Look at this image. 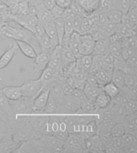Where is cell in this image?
Instances as JSON below:
<instances>
[{"label":"cell","mask_w":137,"mask_h":153,"mask_svg":"<svg viewBox=\"0 0 137 153\" xmlns=\"http://www.w3.org/2000/svg\"><path fill=\"white\" fill-rule=\"evenodd\" d=\"M0 38L2 39L10 38L14 41L19 40L26 42L33 46L37 53L41 52L40 45L35 35L34 34V33L23 27L21 28L14 27V26H9L8 24L1 26H0Z\"/></svg>","instance_id":"1"},{"label":"cell","mask_w":137,"mask_h":153,"mask_svg":"<svg viewBox=\"0 0 137 153\" xmlns=\"http://www.w3.org/2000/svg\"><path fill=\"white\" fill-rule=\"evenodd\" d=\"M43 114V113H32V114L26 115V119L32 127L34 131H35L37 136L40 134H46L47 131L50 116Z\"/></svg>","instance_id":"2"},{"label":"cell","mask_w":137,"mask_h":153,"mask_svg":"<svg viewBox=\"0 0 137 153\" xmlns=\"http://www.w3.org/2000/svg\"><path fill=\"white\" fill-rule=\"evenodd\" d=\"M14 153H47L50 152L46 146L38 138L23 141L13 152Z\"/></svg>","instance_id":"3"},{"label":"cell","mask_w":137,"mask_h":153,"mask_svg":"<svg viewBox=\"0 0 137 153\" xmlns=\"http://www.w3.org/2000/svg\"><path fill=\"white\" fill-rule=\"evenodd\" d=\"M37 138L46 146L50 152H64V141L60 140L51 134H40Z\"/></svg>","instance_id":"4"},{"label":"cell","mask_w":137,"mask_h":153,"mask_svg":"<svg viewBox=\"0 0 137 153\" xmlns=\"http://www.w3.org/2000/svg\"><path fill=\"white\" fill-rule=\"evenodd\" d=\"M22 97L34 100V98L38 95L42 88V82L39 79L29 80L20 85Z\"/></svg>","instance_id":"5"},{"label":"cell","mask_w":137,"mask_h":153,"mask_svg":"<svg viewBox=\"0 0 137 153\" xmlns=\"http://www.w3.org/2000/svg\"><path fill=\"white\" fill-rule=\"evenodd\" d=\"M7 131L4 137L0 140V153L13 152L17 148H19L20 143L14 140L11 130L9 128H6Z\"/></svg>","instance_id":"6"},{"label":"cell","mask_w":137,"mask_h":153,"mask_svg":"<svg viewBox=\"0 0 137 153\" xmlns=\"http://www.w3.org/2000/svg\"><path fill=\"white\" fill-rule=\"evenodd\" d=\"M50 94V89H42L38 94L34 98L32 104V113H43L45 106ZM44 114V113H43Z\"/></svg>","instance_id":"7"},{"label":"cell","mask_w":137,"mask_h":153,"mask_svg":"<svg viewBox=\"0 0 137 153\" xmlns=\"http://www.w3.org/2000/svg\"><path fill=\"white\" fill-rule=\"evenodd\" d=\"M96 41L91 38V36L86 34H79V54L88 55L92 53L94 45Z\"/></svg>","instance_id":"8"},{"label":"cell","mask_w":137,"mask_h":153,"mask_svg":"<svg viewBox=\"0 0 137 153\" xmlns=\"http://www.w3.org/2000/svg\"><path fill=\"white\" fill-rule=\"evenodd\" d=\"M47 67L52 69L56 73L62 74V59H61V45H58L54 49L53 52L50 54V57L48 62Z\"/></svg>","instance_id":"9"},{"label":"cell","mask_w":137,"mask_h":153,"mask_svg":"<svg viewBox=\"0 0 137 153\" xmlns=\"http://www.w3.org/2000/svg\"><path fill=\"white\" fill-rule=\"evenodd\" d=\"M84 16H88L99 8V0H75Z\"/></svg>","instance_id":"10"},{"label":"cell","mask_w":137,"mask_h":153,"mask_svg":"<svg viewBox=\"0 0 137 153\" xmlns=\"http://www.w3.org/2000/svg\"><path fill=\"white\" fill-rule=\"evenodd\" d=\"M50 54L44 51H41L37 53L36 57L34 58L35 62L31 64L35 73H41L46 67L47 66L48 62L50 60Z\"/></svg>","instance_id":"11"},{"label":"cell","mask_w":137,"mask_h":153,"mask_svg":"<svg viewBox=\"0 0 137 153\" xmlns=\"http://www.w3.org/2000/svg\"><path fill=\"white\" fill-rule=\"evenodd\" d=\"M19 47L15 42L10 45V47L0 57V69H3L9 65L10 62H11L12 58L14 57V56L17 53L19 52Z\"/></svg>","instance_id":"12"},{"label":"cell","mask_w":137,"mask_h":153,"mask_svg":"<svg viewBox=\"0 0 137 153\" xmlns=\"http://www.w3.org/2000/svg\"><path fill=\"white\" fill-rule=\"evenodd\" d=\"M110 49V39L109 38H103L96 41L93 51L91 55H104L108 54Z\"/></svg>","instance_id":"13"},{"label":"cell","mask_w":137,"mask_h":153,"mask_svg":"<svg viewBox=\"0 0 137 153\" xmlns=\"http://www.w3.org/2000/svg\"><path fill=\"white\" fill-rule=\"evenodd\" d=\"M110 109L111 117L115 123L116 122H123V120L127 117V112L125 109L124 105L111 102Z\"/></svg>","instance_id":"14"},{"label":"cell","mask_w":137,"mask_h":153,"mask_svg":"<svg viewBox=\"0 0 137 153\" xmlns=\"http://www.w3.org/2000/svg\"><path fill=\"white\" fill-rule=\"evenodd\" d=\"M2 91L9 100H19L22 97L20 86H6L2 88Z\"/></svg>","instance_id":"15"},{"label":"cell","mask_w":137,"mask_h":153,"mask_svg":"<svg viewBox=\"0 0 137 153\" xmlns=\"http://www.w3.org/2000/svg\"><path fill=\"white\" fill-rule=\"evenodd\" d=\"M14 42H15V43L18 45L19 50L26 57H29V58H31V59H34L36 57L37 53L35 52V49H34L33 46L31 44H29L28 42H23V41L19 40L14 41Z\"/></svg>","instance_id":"16"},{"label":"cell","mask_w":137,"mask_h":153,"mask_svg":"<svg viewBox=\"0 0 137 153\" xmlns=\"http://www.w3.org/2000/svg\"><path fill=\"white\" fill-rule=\"evenodd\" d=\"M43 24H44V27H45L46 33L50 37L54 45L57 46L59 45V40H58L57 33H56V30H55V19L48 20Z\"/></svg>","instance_id":"17"},{"label":"cell","mask_w":137,"mask_h":153,"mask_svg":"<svg viewBox=\"0 0 137 153\" xmlns=\"http://www.w3.org/2000/svg\"><path fill=\"white\" fill-rule=\"evenodd\" d=\"M35 15L38 18V21H40L43 23L46 22L48 20H50V19H55L51 15L50 10L47 9L43 3L36 7Z\"/></svg>","instance_id":"18"},{"label":"cell","mask_w":137,"mask_h":153,"mask_svg":"<svg viewBox=\"0 0 137 153\" xmlns=\"http://www.w3.org/2000/svg\"><path fill=\"white\" fill-rule=\"evenodd\" d=\"M96 110V107L94 100L85 98L80 102V108L77 114H94Z\"/></svg>","instance_id":"19"},{"label":"cell","mask_w":137,"mask_h":153,"mask_svg":"<svg viewBox=\"0 0 137 153\" xmlns=\"http://www.w3.org/2000/svg\"><path fill=\"white\" fill-rule=\"evenodd\" d=\"M79 33L77 32H73L72 35L70 36L69 42H68V47L74 53L76 58L81 57L79 53Z\"/></svg>","instance_id":"20"},{"label":"cell","mask_w":137,"mask_h":153,"mask_svg":"<svg viewBox=\"0 0 137 153\" xmlns=\"http://www.w3.org/2000/svg\"><path fill=\"white\" fill-rule=\"evenodd\" d=\"M50 95L55 100V102L57 104V107L62 104L63 98L65 97V94L62 92V88L59 84H55L50 88Z\"/></svg>","instance_id":"21"},{"label":"cell","mask_w":137,"mask_h":153,"mask_svg":"<svg viewBox=\"0 0 137 153\" xmlns=\"http://www.w3.org/2000/svg\"><path fill=\"white\" fill-rule=\"evenodd\" d=\"M83 91H84V94H85L87 99L94 100L99 93H100L101 91H103V89L100 87L91 85L87 82H86L85 85H84V88H83Z\"/></svg>","instance_id":"22"},{"label":"cell","mask_w":137,"mask_h":153,"mask_svg":"<svg viewBox=\"0 0 137 153\" xmlns=\"http://www.w3.org/2000/svg\"><path fill=\"white\" fill-rule=\"evenodd\" d=\"M38 42H39V45H40L41 51H44V52L48 53L50 54H51L54 49L56 47V46L54 45V44L52 43V41L47 33L38 39Z\"/></svg>","instance_id":"23"},{"label":"cell","mask_w":137,"mask_h":153,"mask_svg":"<svg viewBox=\"0 0 137 153\" xmlns=\"http://www.w3.org/2000/svg\"><path fill=\"white\" fill-rule=\"evenodd\" d=\"M96 24V19L92 16H84L82 20L80 28H79V34H86L91 30L93 25Z\"/></svg>","instance_id":"24"},{"label":"cell","mask_w":137,"mask_h":153,"mask_svg":"<svg viewBox=\"0 0 137 153\" xmlns=\"http://www.w3.org/2000/svg\"><path fill=\"white\" fill-rule=\"evenodd\" d=\"M75 64L80 66L87 73H90L92 64V55H83L75 60Z\"/></svg>","instance_id":"25"},{"label":"cell","mask_w":137,"mask_h":153,"mask_svg":"<svg viewBox=\"0 0 137 153\" xmlns=\"http://www.w3.org/2000/svg\"><path fill=\"white\" fill-rule=\"evenodd\" d=\"M125 74H133L137 76V55L134 54L126 59V65L124 69Z\"/></svg>","instance_id":"26"},{"label":"cell","mask_w":137,"mask_h":153,"mask_svg":"<svg viewBox=\"0 0 137 153\" xmlns=\"http://www.w3.org/2000/svg\"><path fill=\"white\" fill-rule=\"evenodd\" d=\"M94 103L96 108H103L109 106L111 103V99L103 91H101L97 97L95 98Z\"/></svg>","instance_id":"27"},{"label":"cell","mask_w":137,"mask_h":153,"mask_svg":"<svg viewBox=\"0 0 137 153\" xmlns=\"http://www.w3.org/2000/svg\"><path fill=\"white\" fill-rule=\"evenodd\" d=\"M102 89L110 97L111 100L115 97V96L120 92V88L117 85H115L111 81L104 84L102 87Z\"/></svg>","instance_id":"28"},{"label":"cell","mask_w":137,"mask_h":153,"mask_svg":"<svg viewBox=\"0 0 137 153\" xmlns=\"http://www.w3.org/2000/svg\"><path fill=\"white\" fill-rule=\"evenodd\" d=\"M124 75L125 73L120 69H114L111 75V81L117 85L119 88H121L124 86Z\"/></svg>","instance_id":"29"},{"label":"cell","mask_w":137,"mask_h":153,"mask_svg":"<svg viewBox=\"0 0 137 153\" xmlns=\"http://www.w3.org/2000/svg\"><path fill=\"white\" fill-rule=\"evenodd\" d=\"M118 24L108 22L103 26H99V29H100V31L103 34V38H110L111 36H112L116 31Z\"/></svg>","instance_id":"30"},{"label":"cell","mask_w":137,"mask_h":153,"mask_svg":"<svg viewBox=\"0 0 137 153\" xmlns=\"http://www.w3.org/2000/svg\"><path fill=\"white\" fill-rule=\"evenodd\" d=\"M55 30H56V33H57L58 40H59V45H60L65 33L64 19H63L62 17L55 19Z\"/></svg>","instance_id":"31"},{"label":"cell","mask_w":137,"mask_h":153,"mask_svg":"<svg viewBox=\"0 0 137 153\" xmlns=\"http://www.w3.org/2000/svg\"><path fill=\"white\" fill-rule=\"evenodd\" d=\"M38 19L36 17V15H32V14H27V16H26L22 27L34 33V30H35V28L36 24L38 23Z\"/></svg>","instance_id":"32"},{"label":"cell","mask_w":137,"mask_h":153,"mask_svg":"<svg viewBox=\"0 0 137 153\" xmlns=\"http://www.w3.org/2000/svg\"><path fill=\"white\" fill-rule=\"evenodd\" d=\"M122 14V12L119 10L111 9L109 10H107V18H108V22L115 24L120 23Z\"/></svg>","instance_id":"33"},{"label":"cell","mask_w":137,"mask_h":153,"mask_svg":"<svg viewBox=\"0 0 137 153\" xmlns=\"http://www.w3.org/2000/svg\"><path fill=\"white\" fill-rule=\"evenodd\" d=\"M97 76V78L99 80L102 84H106L111 81V75H112V71L106 70L103 69H99L96 74H94Z\"/></svg>","instance_id":"34"},{"label":"cell","mask_w":137,"mask_h":153,"mask_svg":"<svg viewBox=\"0 0 137 153\" xmlns=\"http://www.w3.org/2000/svg\"><path fill=\"white\" fill-rule=\"evenodd\" d=\"M0 108L10 114L16 116L14 113V112L12 111V108L11 107V105H10V100L6 97V96L2 93V88H0Z\"/></svg>","instance_id":"35"},{"label":"cell","mask_w":137,"mask_h":153,"mask_svg":"<svg viewBox=\"0 0 137 153\" xmlns=\"http://www.w3.org/2000/svg\"><path fill=\"white\" fill-rule=\"evenodd\" d=\"M125 133L124 125L123 122H116L111 129V137H120Z\"/></svg>","instance_id":"36"},{"label":"cell","mask_w":137,"mask_h":153,"mask_svg":"<svg viewBox=\"0 0 137 153\" xmlns=\"http://www.w3.org/2000/svg\"><path fill=\"white\" fill-rule=\"evenodd\" d=\"M57 109V104L55 102V100L52 98V97L49 94L47 102L45 106L43 113L44 114H55Z\"/></svg>","instance_id":"37"},{"label":"cell","mask_w":137,"mask_h":153,"mask_svg":"<svg viewBox=\"0 0 137 153\" xmlns=\"http://www.w3.org/2000/svg\"><path fill=\"white\" fill-rule=\"evenodd\" d=\"M108 20L107 18V10L98 8L96 10V25L102 26L108 23Z\"/></svg>","instance_id":"38"},{"label":"cell","mask_w":137,"mask_h":153,"mask_svg":"<svg viewBox=\"0 0 137 153\" xmlns=\"http://www.w3.org/2000/svg\"><path fill=\"white\" fill-rule=\"evenodd\" d=\"M120 91L122 92L123 94L125 96V97L127 98V100H136V92H137V86L135 87H127V86H123Z\"/></svg>","instance_id":"39"},{"label":"cell","mask_w":137,"mask_h":153,"mask_svg":"<svg viewBox=\"0 0 137 153\" xmlns=\"http://www.w3.org/2000/svg\"><path fill=\"white\" fill-rule=\"evenodd\" d=\"M103 56L101 55H92V64L90 73L91 74H96L99 69H100L102 61H103Z\"/></svg>","instance_id":"40"},{"label":"cell","mask_w":137,"mask_h":153,"mask_svg":"<svg viewBox=\"0 0 137 153\" xmlns=\"http://www.w3.org/2000/svg\"><path fill=\"white\" fill-rule=\"evenodd\" d=\"M123 141L124 143V147H130V146H137V137L132 134L125 132L122 136Z\"/></svg>","instance_id":"41"},{"label":"cell","mask_w":137,"mask_h":153,"mask_svg":"<svg viewBox=\"0 0 137 153\" xmlns=\"http://www.w3.org/2000/svg\"><path fill=\"white\" fill-rule=\"evenodd\" d=\"M87 34L91 36V38L95 41H97L99 40V39L103 38V34H102V33H101L99 26H97L96 24H95V25L92 26L91 30L88 31Z\"/></svg>","instance_id":"42"},{"label":"cell","mask_w":137,"mask_h":153,"mask_svg":"<svg viewBox=\"0 0 137 153\" xmlns=\"http://www.w3.org/2000/svg\"><path fill=\"white\" fill-rule=\"evenodd\" d=\"M127 15L131 19L132 23V30L136 31V24H137V7L135 8H130L128 11L127 12Z\"/></svg>","instance_id":"43"},{"label":"cell","mask_w":137,"mask_h":153,"mask_svg":"<svg viewBox=\"0 0 137 153\" xmlns=\"http://www.w3.org/2000/svg\"><path fill=\"white\" fill-rule=\"evenodd\" d=\"M124 85L129 88L137 86L136 76L133 74H125L124 75Z\"/></svg>","instance_id":"44"},{"label":"cell","mask_w":137,"mask_h":153,"mask_svg":"<svg viewBox=\"0 0 137 153\" xmlns=\"http://www.w3.org/2000/svg\"><path fill=\"white\" fill-rule=\"evenodd\" d=\"M84 17V15L80 11L76 12V14H75L74 19H73V29H74L75 32H77L79 33L80 25H81L82 20H83Z\"/></svg>","instance_id":"45"},{"label":"cell","mask_w":137,"mask_h":153,"mask_svg":"<svg viewBox=\"0 0 137 153\" xmlns=\"http://www.w3.org/2000/svg\"><path fill=\"white\" fill-rule=\"evenodd\" d=\"M125 109L127 112V115L135 112L137 111V101L136 100H127L124 105Z\"/></svg>","instance_id":"46"},{"label":"cell","mask_w":137,"mask_h":153,"mask_svg":"<svg viewBox=\"0 0 137 153\" xmlns=\"http://www.w3.org/2000/svg\"><path fill=\"white\" fill-rule=\"evenodd\" d=\"M123 125H124L125 132L126 133L132 134L133 136L137 137V125L136 124H132L127 120H123Z\"/></svg>","instance_id":"47"},{"label":"cell","mask_w":137,"mask_h":153,"mask_svg":"<svg viewBox=\"0 0 137 153\" xmlns=\"http://www.w3.org/2000/svg\"><path fill=\"white\" fill-rule=\"evenodd\" d=\"M86 82H87V83L91 85L97 86V87H100V88H102L103 85V84L101 83L100 81H99V80L97 78V76H96L94 74H91V73H88V74H87Z\"/></svg>","instance_id":"48"},{"label":"cell","mask_w":137,"mask_h":153,"mask_svg":"<svg viewBox=\"0 0 137 153\" xmlns=\"http://www.w3.org/2000/svg\"><path fill=\"white\" fill-rule=\"evenodd\" d=\"M34 34L35 35V37L37 38V39L41 38L44 34H46V30L45 27H44V24L43 22H41L40 21H38V23L36 24L35 28V30H34Z\"/></svg>","instance_id":"49"},{"label":"cell","mask_w":137,"mask_h":153,"mask_svg":"<svg viewBox=\"0 0 137 153\" xmlns=\"http://www.w3.org/2000/svg\"><path fill=\"white\" fill-rule=\"evenodd\" d=\"M65 8H62V7L58 6V5L55 4L54 7L50 10V13H51V15L54 19H58V18H61L63 14V12H64Z\"/></svg>","instance_id":"50"},{"label":"cell","mask_w":137,"mask_h":153,"mask_svg":"<svg viewBox=\"0 0 137 153\" xmlns=\"http://www.w3.org/2000/svg\"><path fill=\"white\" fill-rule=\"evenodd\" d=\"M127 101V99L125 97V96L123 94V93L120 91V93H118L117 95L115 96V97L112 98L111 100V102L115 103V104H119V105H125L126 102Z\"/></svg>","instance_id":"51"},{"label":"cell","mask_w":137,"mask_h":153,"mask_svg":"<svg viewBox=\"0 0 137 153\" xmlns=\"http://www.w3.org/2000/svg\"><path fill=\"white\" fill-rule=\"evenodd\" d=\"M125 65H126V60L123 59V57H119V58H115L114 60V65L113 67L115 69H120L124 72Z\"/></svg>","instance_id":"52"},{"label":"cell","mask_w":137,"mask_h":153,"mask_svg":"<svg viewBox=\"0 0 137 153\" xmlns=\"http://www.w3.org/2000/svg\"><path fill=\"white\" fill-rule=\"evenodd\" d=\"M71 96L75 98L77 100H79V102H81L82 100H84L86 98V96L84 94V91H83V89H80V88H75L74 91H73V93Z\"/></svg>","instance_id":"53"},{"label":"cell","mask_w":137,"mask_h":153,"mask_svg":"<svg viewBox=\"0 0 137 153\" xmlns=\"http://www.w3.org/2000/svg\"><path fill=\"white\" fill-rule=\"evenodd\" d=\"M61 85V88H62V90L63 92L65 95H72L73 91H74L75 88L73 86H72L70 84H68L66 81H64L63 82H62V84L60 85Z\"/></svg>","instance_id":"54"},{"label":"cell","mask_w":137,"mask_h":153,"mask_svg":"<svg viewBox=\"0 0 137 153\" xmlns=\"http://www.w3.org/2000/svg\"><path fill=\"white\" fill-rule=\"evenodd\" d=\"M99 8L104 10H109L112 9V2L111 0H99Z\"/></svg>","instance_id":"55"},{"label":"cell","mask_w":137,"mask_h":153,"mask_svg":"<svg viewBox=\"0 0 137 153\" xmlns=\"http://www.w3.org/2000/svg\"><path fill=\"white\" fill-rule=\"evenodd\" d=\"M134 54H136V50L132 49V48L128 47H124L123 48L122 50V57L123 59H127L128 57Z\"/></svg>","instance_id":"56"},{"label":"cell","mask_w":137,"mask_h":153,"mask_svg":"<svg viewBox=\"0 0 137 153\" xmlns=\"http://www.w3.org/2000/svg\"><path fill=\"white\" fill-rule=\"evenodd\" d=\"M131 0H120V10L123 14L127 13L130 8Z\"/></svg>","instance_id":"57"},{"label":"cell","mask_w":137,"mask_h":153,"mask_svg":"<svg viewBox=\"0 0 137 153\" xmlns=\"http://www.w3.org/2000/svg\"><path fill=\"white\" fill-rule=\"evenodd\" d=\"M120 23H122L123 25H124L128 28L132 29V23L131 19H129V17L127 15V13H124V14H122V18H121V21H120Z\"/></svg>","instance_id":"58"},{"label":"cell","mask_w":137,"mask_h":153,"mask_svg":"<svg viewBox=\"0 0 137 153\" xmlns=\"http://www.w3.org/2000/svg\"><path fill=\"white\" fill-rule=\"evenodd\" d=\"M74 0H55V4L62 7V8H67L69 7Z\"/></svg>","instance_id":"59"},{"label":"cell","mask_w":137,"mask_h":153,"mask_svg":"<svg viewBox=\"0 0 137 153\" xmlns=\"http://www.w3.org/2000/svg\"><path fill=\"white\" fill-rule=\"evenodd\" d=\"M43 4L47 9L50 10L55 5V0H43Z\"/></svg>","instance_id":"60"},{"label":"cell","mask_w":137,"mask_h":153,"mask_svg":"<svg viewBox=\"0 0 137 153\" xmlns=\"http://www.w3.org/2000/svg\"><path fill=\"white\" fill-rule=\"evenodd\" d=\"M42 3H43V0H30L28 2V5L33 6V7H37Z\"/></svg>","instance_id":"61"},{"label":"cell","mask_w":137,"mask_h":153,"mask_svg":"<svg viewBox=\"0 0 137 153\" xmlns=\"http://www.w3.org/2000/svg\"><path fill=\"white\" fill-rule=\"evenodd\" d=\"M0 4L8 6V0H0Z\"/></svg>","instance_id":"62"},{"label":"cell","mask_w":137,"mask_h":153,"mask_svg":"<svg viewBox=\"0 0 137 153\" xmlns=\"http://www.w3.org/2000/svg\"><path fill=\"white\" fill-rule=\"evenodd\" d=\"M23 1H26V2H29L30 0H23Z\"/></svg>","instance_id":"63"}]
</instances>
